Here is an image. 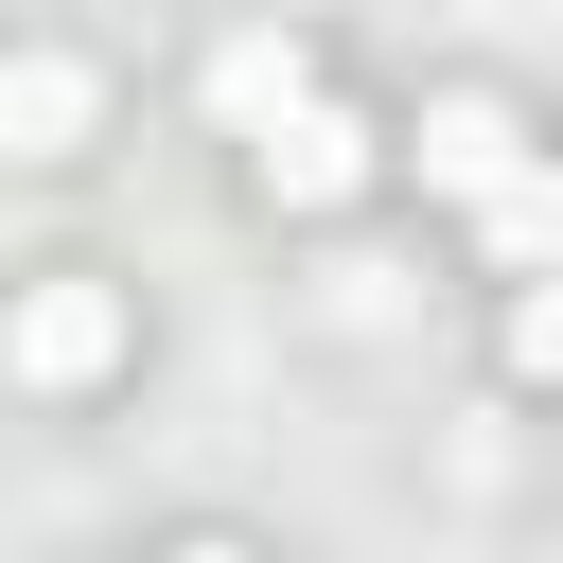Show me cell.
Masks as SVG:
<instances>
[{
	"instance_id": "6da1fadb",
	"label": "cell",
	"mask_w": 563,
	"mask_h": 563,
	"mask_svg": "<svg viewBox=\"0 0 563 563\" xmlns=\"http://www.w3.org/2000/svg\"><path fill=\"white\" fill-rule=\"evenodd\" d=\"M141 352V299L106 282V264H35L18 299H0V369L35 387V405H70V387H106Z\"/></svg>"
},
{
	"instance_id": "7a4b0ae2",
	"label": "cell",
	"mask_w": 563,
	"mask_h": 563,
	"mask_svg": "<svg viewBox=\"0 0 563 563\" xmlns=\"http://www.w3.org/2000/svg\"><path fill=\"white\" fill-rule=\"evenodd\" d=\"M528 158H545V141H528V106H510V88H440V106L405 123V176H422V194H457V211H493Z\"/></svg>"
},
{
	"instance_id": "3957f363",
	"label": "cell",
	"mask_w": 563,
	"mask_h": 563,
	"mask_svg": "<svg viewBox=\"0 0 563 563\" xmlns=\"http://www.w3.org/2000/svg\"><path fill=\"white\" fill-rule=\"evenodd\" d=\"M369 176H387V123H352L334 88H317L282 141H246V194H264V211H352Z\"/></svg>"
},
{
	"instance_id": "277c9868",
	"label": "cell",
	"mask_w": 563,
	"mask_h": 563,
	"mask_svg": "<svg viewBox=\"0 0 563 563\" xmlns=\"http://www.w3.org/2000/svg\"><path fill=\"white\" fill-rule=\"evenodd\" d=\"M194 106H211L229 141H282V123L317 106V35H211V70H194Z\"/></svg>"
},
{
	"instance_id": "5b68a950",
	"label": "cell",
	"mask_w": 563,
	"mask_h": 563,
	"mask_svg": "<svg viewBox=\"0 0 563 563\" xmlns=\"http://www.w3.org/2000/svg\"><path fill=\"white\" fill-rule=\"evenodd\" d=\"M88 123H106L88 53H0V158H88Z\"/></svg>"
},
{
	"instance_id": "8992f818",
	"label": "cell",
	"mask_w": 563,
	"mask_h": 563,
	"mask_svg": "<svg viewBox=\"0 0 563 563\" xmlns=\"http://www.w3.org/2000/svg\"><path fill=\"white\" fill-rule=\"evenodd\" d=\"M475 264H510V282H563V158H528V176L475 211Z\"/></svg>"
},
{
	"instance_id": "52a82bcc",
	"label": "cell",
	"mask_w": 563,
	"mask_h": 563,
	"mask_svg": "<svg viewBox=\"0 0 563 563\" xmlns=\"http://www.w3.org/2000/svg\"><path fill=\"white\" fill-rule=\"evenodd\" d=\"M493 352H510V387H563V282H510Z\"/></svg>"
},
{
	"instance_id": "ba28073f",
	"label": "cell",
	"mask_w": 563,
	"mask_h": 563,
	"mask_svg": "<svg viewBox=\"0 0 563 563\" xmlns=\"http://www.w3.org/2000/svg\"><path fill=\"white\" fill-rule=\"evenodd\" d=\"M158 563H246V545H229V528H194V545H158Z\"/></svg>"
}]
</instances>
